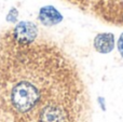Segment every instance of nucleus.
<instances>
[{"instance_id":"f257e3e1","label":"nucleus","mask_w":123,"mask_h":122,"mask_svg":"<svg viewBox=\"0 0 123 122\" xmlns=\"http://www.w3.org/2000/svg\"><path fill=\"white\" fill-rule=\"evenodd\" d=\"M38 27L31 22H22L17 24L12 32V38L15 42L21 44H29L37 40Z\"/></svg>"},{"instance_id":"f03ea898","label":"nucleus","mask_w":123,"mask_h":122,"mask_svg":"<svg viewBox=\"0 0 123 122\" xmlns=\"http://www.w3.org/2000/svg\"><path fill=\"white\" fill-rule=\"evenodd\" d=\"M115 36L111 32H102L95 36L93 41L94 49L102 54H108L115 49Z\"/></svg>"},{"instance_id":"7ed1b4c3","label":"nucleus","mask_w":123,"mask_h":122,"mask_svg":"<svg viewBox=\"0 0 123 122\" xmlns=\"http://www.w3.org/2000/svg\"><path fill=\"white\" fill-rule=\"evenodd\" d=\"M39 21L44 26H54L63 21V16L54 6H47L39 11Z\"/></svg>"},{"instance_id":"20e7f679","label":"nucleus","mask_w":123,"mask_h":122,"mask_svg":"<svg viewBox=\"0 0 123 122\" xmlns=\"http://www.w3.org/2000/svg\"><path fill=\"white\" fill-rule=\"evenodd\" d=\"M117 47H118V51H119L120 55H121L122 58H123V32L120 35V37H119V40H118Z\"/></svg>"},{"instance_id":"39448f33","label":"nucleus","mask_w":123,"mask_h":122,"mask_svg":"<svg viewBox=\"0 0 123 122\" xmlns=\"http://www.w3.org/2000/svg\"><path fill=\"white\" fill-rule=\"evenodd\" d=\"M0 122H12L11 119L6 115V112L3 111L1 106H0Z\"/></svg>"}]
</instances>
